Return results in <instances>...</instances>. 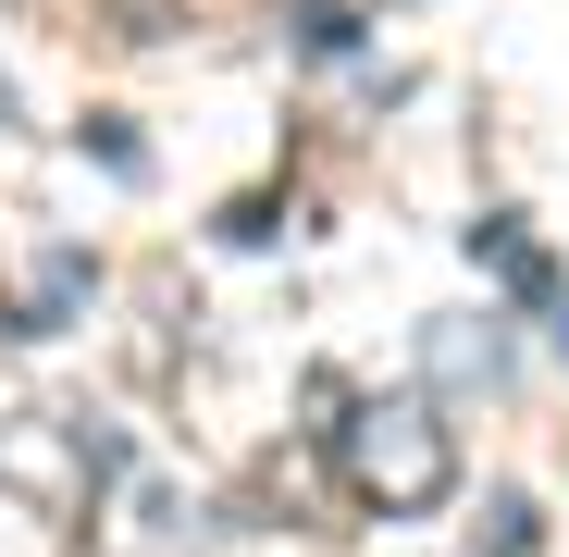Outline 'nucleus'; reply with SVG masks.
Listing matches in <instances>:
<instances>
[{
  "mask_svg": "<svg viewBox=\"0 0 569 557\" xmlns=\"http://www.w3.org/2000/svg\"><path fill=\"white\" fill-rule=\"evenodd\" d=\"M470 260H483L496 286L520 298V310H557V298H569V286H557V260L520 236V211H483V223H470Z\"/></svg>",
  "mask_w": 569,
  "mask_h": 557,
  "instance_id": "f257e3e1",
  "label": "nucleus"
},
{
  "mask_svg": "<svg viewBox=\"0 0 569 557\" xmlns=\"http://www.w3.org/2000/svg\"><path fill=\"white\" fill-rule=\"evenodd\" d=\"M74 149H87V161H100L112 186H149V137H137L124 112H87V125H74Z\"/></svg>",
  "mask_w": 569,
  "mask_h": 557,
  "instance_id": "7ed1b4c3",
  "label": "nucleus"
},
{
  "mask_svg": "<svg viewBox=\"0 0 569 557\" xmlns=\"http://www.w3.org/2000/svg\"><path fill=\"white\" fill-rule=\"evenodd\" d=\"M483 520H496V533H483V557H532V496H496Z\"/></svg>",
  "mask_w": 569,
  "mask_h": 557,
  "instance_id": "39448f33",
  "label": "nucleus"
},
{
  "mask_svg": "<svg viewBox=\"0 0 569 557\" xmlns=\"http://www.w3.org/2000/svg\"><path fill=\"white\" fill-rule=\"evenodd\" d=\"M87 298H100V260H87V248H50V260H38V298L13 310V335H62Z\"/></svg>",
  "mask_w": 569,
  "mask_h": 557,
  "instance_id": "f03ea898",
  "label": "nucleus"
},
{
  "mask_svg": "<svg viewBox=\"0 0 569 557\" xmlns=\"http://www.w3.org/2000/svg\"><path fill=\"white\" fill-rule=\"evenodd\" d=\"M298 50H310V62H347V50H359V13H335V0H310V13H298Z\"/></svg>",
  "mask_w": 569,
  "mask_h": 557,
  "instance_id": "20e7f679",
  "label": "nucleus"
},
{
  "mask_svg": "<svg viewBox=\"0 0 569 557\" xmlns=\"http://www.w3.org/2000/svg\"><path fill=\"white\" fill-rule=\"evenodd\" d=\"M0 335H13V298H0Z\"/></svg>",
  "mask_w": 569,
  "mask_h": 557,
  "instance_id": "423d86ee",
  "label": "nucleus"
}]
</instances>
